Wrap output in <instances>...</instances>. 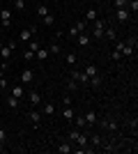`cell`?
Wrapping results in <instances>:
<instances>
[{
    "mask_svg": "<svg viewBox=\"0 0 138 154\" xmlns=\"http://www.w3.org/2000/svg\"><path fill=\"white\" fill-rule=\"evenodd\" d=\"M104 30H106V26H104V21L99 19H94V32H92V37H97V39H104Z\"/></svg>",
    "mask_w": 138,
    "mask_h": 154,
    "instance_id": "6da1fadb",
    "label": "cell"
},
{
    "mask_svg": "<svg viewBox=\"0 0 138 154\" xmlns=\"http://www.w3.org/2000/svg\"><path fill=\"white\" fill-rule=\"evenodd\" d=\"M19 81H21L23 85L32 83V81H35V71H32V69H23V71L19 74Z\"/></svg>",
    "mask_w": 138,
    "mask_h": 154,
    "instance_id": "7a4b0ae2",
    "label": "cell"
},
{
    "mask_svg": "<svg viewBox=\"0 0 138 154\" xmlns=\"http://www.w3.org/2000/svg\"><path fill=\"white\" fill-rule=\"evenodd\" d=\"M9 23H12V12L9 9H0V26L9 28Z\"/></svg>",
    "mask_w": 138,
    "mask_h": 154,
    "instance_id": "3957f363",
    "label": "cell"
},
{
    "mask_svg": "<svg viewBox=\"0 0 138 154\" xmlns=\"http://www.w3.org/2000/svg\"><path fill=\"white\" fill-rule=\"evenodd\" d=\"M72 78L78 85H87V81H90V76H85V71H72Z\"/></svg>",
    "mask_w": 138,
    "mask_h": 154,
    "instance_id": "277c9868",
    "label": "cell"
},
{
    "mask_svg": "<svg viewBox=\"0 0 138 154\" xmlns=\"http://www.w3.org/2000/svg\"><path fill=\"white\" fill-rule=\"evenodd\" d=\"M28 120H30V124H32V127H39L41 113H39V110H28Z\"/></svg>",
    "mask_w": 138,
    "mask_h": 154,
    "instance_id": "5b68a950",
    "label": "cell"
},
{
    "mask_svg": "<svg viewBox=\"0 0 138 154\" xmlns=\"http://www.w3.org/2000/svg\"><path fill=\"white\" fill-rule=\"evenodd\" d=\"M28 101H30V106H39L41 103V94L37 90H30L28 92Z\"/></svg>",
    "mask_w": 138,
    "mask_h": 154,
    "instance_id": "8992f818",
    "label": "cell"
},
{
    "mask_svg": "<svg viewBox=\"0 0 138 154\" xmlns=\"http://www.w3.org/2000/svg\"><path fill=\"white\" fill-rule=\"evenodd\" d=\"M115 19H118V21H129V19H131V12H129L127 7H122V9H115Z\"/></svg>",
    "mask_w": 138,
    "mask_h": 154,
    "instance_id": "52a82bcc",
    "label": "cell"
},
{
    "mask_svg": "<svg viewBox=\"0 0 138 154\" xmlns=\"http://www.w3.org/2000/svg\"><path fill=\"white\" fill-rule=\"evenodd\" d=\"M35 58L39 60V62H44V60H48V58H51V53H48V48H41V46H39V48L35 51Z\"/></svg>",
    "mask_w": 138,
    "mask_h": 154,
    "instance_id": "ba28073f",
    "label": "cell"
},
{
    "mask_svg": "<svg viewBox=\"0 0 138 154\" xmlns=\"http://www.w3.org/2000/svg\"><path fill=\"white\" fill-rule=\"evenodd\" d=\"M74 115H76V110H74L72 106H65V108H62V117H65L67 122H72V120H74Z\"/></svg>",
    "mask_w": 138,
    "mask_h": 154,
    "instance_id": "9c48e42d",
    "label": "cell"
},
{
    "mask_svg": "<svg viewBox=\"0 0 138 154\" xmlns=\"http://www.w3.org/2000/svg\"><path fill=\"white\" fill-rule=\"evenodd\" d=\"M74 143H76L78 147H87V136L83 134V131H78V136L74 138Z\"/></svg>",
    "mask_w": 138,
    "mask_h": 154,
    "instance_id": "30bf717a",
    "label": "cell"
},
{
    "mask_svg": "<svg viewBox=\"0 0 138 154\" xmlns=\"http://www.w3.org/2000/svg\"><path fill=\"white\" fill-rule=\"evenodd\" d=\"M85 122H87V127H92V124H97V113H94V110H87L85 115Z\"/></svg>",
    "mask_w": 138,
    "mask_h": 154,
    "instance_id": "8fae6325",
    "label": "cell"
},
{
    "mask_svg": "<svg viewBox=\"0 0 138 154\" xmlns=\"http://www.w3.org/2000/svg\"><path fill=\"white\" fill-rule=\"evenodd\" d=\"M9 94L16 97V99H23V88H21V85H14V88H9Z\"/></svg>",
    "mask_w": 138,
    "mask_h": 154,
    "instance_id": "7c38bea8",
    "label": "cell"
},
{
    "mask_svg": "<svg viewBox=\"0 0 138 154\" xmlns=\"http://www.w3.org/2000/svg\"><path fill=\"white\" fill-rule=\"evenodd\" d=\"M60 152H62V154H72L74 152V145H72V143H60Z\"/></svg>",
    "mask_w": 138,
    "mask_h": 154,
    "instance_id": "4fadbf2b",
    "label": "cell"
},
{
    "mask_svg": "<svg viewBox=\"0 0 138 154\" xmlns=\"http://www.w3.org/2000/svg\"><path fill=\"white\" fill-rule=\"evenodd\" d=\"M76 39H78V46H83V48H87V46H90V37H87V35H83V32H81Z\"/></svg>",
    "mask_w": 138,
    "mask_h": 154,
    "instance_id": "5bb4252c",
    "label": "cell"
},
{
    "mask_svg": "<svg viewBox=\"0 0 138 154\" xmlns=\"http://www.w3.org/2000/svg\"><path fill=\"white\" fill-rule=\"evenodd\" d=\"M9 55H12V48H9V46H2V48H0V58H2V62H7Z\"/></svg>",
    "mask_w": 138,
    "mask_h": 154,
    "instance_id": "9a60e30c",
    "label": "cell"
},
{
    "mask_svg": "<svg viewBox=\"0 0 138 154\" xmlns=\"http://www.w3.org/2000/svg\"><path fill=\"white\" fill-rule=\"evenodd\" d=\"M41 113H44V115H53V113H55V103L46 101V103H44V110H41Z\"/></svg>",
    "mask_w": 138,
    "mask_h": 154,
    "instance_id": "2e32d148",
    "label": "cell"
},
{
    "mask_svg": "<svg viewBox=\"0 0 138 154\" xmlns=\"http://www.w3.org/2000/svg\"><path fill=\"white\" fill-rule=\"evenodd\" d=\"M87 85H92V88H99V85H101V76H99V74H94V76H90V81H87Z\"/></svg>",
    "mask_w": 138,
    "mask_h": 154,
    "instance_id": "e0dca14e",
    "label": "cell"
},
{
    "mask_svg": "<svg viewBox=\"0 0 138 154\" xmlns=\"http://www.w3.org/2000/svg\"><path fill=\"white\" fill-rule=\"evenodd\" d=\"M74 120H76V127H78V129L87 127V122H85V117H83V115H74Z\"/></svg>",
    "mask_w": 138,
    "mask_h": 154,
    "instance_id": "ac0fdd59",
    "label": "cell"
},
{
    "mask_svg": "<svg viewBox=\"0 0 138 154\" xmlns=\"http://www.w3.org/2000/svg\"><path fill=\"white\" fill-rule=\"evenodd\" d=\"M19 101L21 99H16V97H12V94L7 97V106H9V108H19Z\"/></svg>",
    "mask_w": 138,
    "mask_h": 154,
    "instance_id": "d6986e66",
    "label": "cell"
},
{
    "mask_svg": "<svg viewBox=\"0 0 138 154\" xmlns=\"http://www.w3.org/2000/svg\"><path fill=\"white\" fill-rule=\"evenodd\" d=\"M21 42H30V39H32V32H30V28H28V30H21Z\"/></svg>",
    "mask_w": 138,
    "mask_h": 154,
    "instance_id": "ffe728a7",
    "label": "cell"
},
{
    "mask_svg": "<svg viewBox=\"0 0 138 154\" xmlns=\"http://www.w3.org/2000/svg\"><path fill=\"white\" fill-rule=\"evenodd\" d=\"M83 71H85V76H94V74H97V67H94V64H85V69H83Z\"/></svg>",
    "mask_w": 138,
    "mask_h": 154,
    "instance_id": "44dd1931",
    "label": "cell"
},
{
    "mask_svg": "<svg viewBox=\"0 0 138 154\" xmlns=\"http://www.w3.org/2000/svg\"><path fill=\"white\" fill-rule=\"evenodd\" d=\"M67 90H69V92H76V90H78V83H76L74 78H69V81H67Z\"/></svg>",
    "mask_w": 138,
    "mask_h": 154,
    "instance_id": "7402d4cb",
    "label": "cell"
},
{
    "mask_svg": "<svg viewBox=\"0 0 138 154\" xmlns=\"http://www.w3.org/2000/svg\"><path fill=\"white\" fill-rule=\"evenodd\" d=\"M48 53H51V55H58V53H60V44H58V42H53V44L48 46Z\"/></svg>",
    "mask_w": 138,
    "mask_h": 154,
    "instance_id": "603a6c76",
    "label": "cell"
},
{
    "mask_svg": "<svg viewBox=\"0 0 138 154\" xmlns=\"http://www.w3.org/2000/svg\"><path fill=\"white\" fill-rule=\"evenodd\" d=\"M14 9H16V12H23V9H26V0H14Z\"/></svg>",
    "mask_w": 138,
    "mask_h": 154,
    "instance_id": "cb8c5ba5",
    "label": "cell"
},
{
    "mask_svg": "<svg viewBox=\"0 0 138 154\" xmlns=\"http://www.w3.org/2000/svg\"><path fill=\"white\" fill-rule=\"evenodd\" d=\"M55 23V14H46L44 16V26H53Z\"/></svg>",
    "mask_w": 138,
    "mask_h": 154,
    "instance_id": "d4e9b609",
    "label": "cell"
},
{
    "mask_svg": "<svg viewBox=\"0 0 138 154\" xmlns=\"http://www.w3.org/2000/svg\"><path fill=\"white\" fill-rule=\"evenodd\" d=\"M37 14H39L41 19H44L46 14H51V12H48V7H46V5H39V7H37Z\"/></svg>",
    "mask_w": 138,
    "mask_h": 154,
    "instance_id": "484cf974",
    "label": "cell"
},
{
    "mask_svg": "<svg viewBox=\"0 0 138 154\" xmlns=\"http://www.w3.org/2000/svg\"><path fill=\"white\" fill-rule=\"evenodd\" d=\"M104 39H115V30H113V28H106L104 30Z\"/></svg>",
    "mask_w": 138,
    "mask_h": 154,
    "instance_id": "4316f807",
    "label": "cell"
},
{
    "mask_svg": "<svg viewBox=\"0 0 138 154\" xmlns=\"http://www.w3.org/2000/svg\"><path fill=\"white\" fill-rule=\"evenodd\" d=\"M23 60H26V62L35 60V51H30V48H28V51H23Z\"/></svg>",
    "mask_w": 138,
    "mask_h": 154,
    "instance_id": "83f0119b",
    "label": "cell"
},
{
    "mask_svg": "<svg viewBox=\"0 0 138 154\" xmlns=\"http://www.w3.org/2000/svg\"><path fill=\"white\" fill-rule=\"evenodd\" d=\"M85 19L87 21H94V19H97V9H87V12H85Z\"/></svg>",
    "mask_w": 138,
    "mask_h": 154,
    "instance_id": "f1b7e54d",
    "label": "cell"
},
{
    "mask_svg": "<svg viewBox=\"0 0 138 154\" xmlns=\"http://www.w3.org/2000/svg\"><path fill=\"white\" fill-rule=\"evenodd\" d=\"M65 60H67V64H76V55H74V53H67Z\"/></svg>",
    "mask_w": 138,
    "mask_h": 154,
    "instance_id": "f546056e",
    "label": "cell"
},
{
    "mask_svg": "<svg viewBox=\"0 0 138 154\" xmlns=\"http://www.w3.org/2000/svg\"><path fill=\"white\" fill-rule=\"evenodd\" d=\"M92 143H94V145H97V147H101V145H104V140H101V136H92Z\"/></svg>",
    "mask_w": 138,
    "mask_h": 154,
    "instance_id": "4dcf8cb0",
    "label": "cell"
},
{
    "mask_svg": "<svg viewBox=\"0 0 138 154\" xmlns=\"http://www.w3.org/2000/svg\"><path fill=\"white\" fill-rule=\"evenodd\" d=\"M127 5H129V0H115V9H122Z\"/></svg>",
    "mask_w": 138,
    "mask_h": 154,
    "instance_id": "1f68e13d",
    "label": "cell"
},
{
    "mask_svg": "<svg viewBox=\"0 0 138 154\" xmlns=\"http://www.w3.org/2000/svg\"><path fill=\"white\" fill-rule=\"evenodd\" d=\"M39 42H37V39H30V51H37V48H39Z\"/></svg>",
    "mask_w": 138,
    "mask_h": 154,
    "instance_id": "d6a6232c",
    "label": "cell"
},
{
    "mask_svg": "<svg viewBox=\"0 0 138 154\" xmlns=\"http://www.w3.org/2000/svg\"><path fill=\"white\" fill-rule=\"evenodd\" d=\"M111 58H113V60H115V62H118V60H122V53H120V51H118V48H115V51H113V53H111Z\"/></svg>",
    "mask_w": 138,
    "mask_h": 154,
    "instance_id": "836d02e7",
    "label": "cell"
},
{
    "mask_svg": "<svg viewBox=\"0 0 138 154\" xmlns=\"http://www.w3.org/2000/svg\"><path fill=\"white\" fill-rule=\"evenodd\" d=\"M5 138H7V136H5V129H0V149H5V147H2V145H5Z\"/></svg>",
    "mask_w": 138,
    "mask_h": 154,
    "instance_id": "e575fe53",
    "label": "cell"
},
{
    "mask_svg": "<svg viewBox=\"0 0 138 154\" xmlns=\"http://www.w3.org/2000/svg\"><path fill=\"white\" fill-rule=\"evenodd\" d=\"M76 30H78V32L85 30V21H78V23H76Z\"/></svg>",
    "mask_w": 138,
    "mask_h": 154,
    "instance_id": "d590c367",
    "label": "cell"
},
{
    "mask_svg": "<svg viewBox=\"0 0 138 154\" xmlns=\"http://www.w3.org/2000/svg\"><path fill=\"white\" fill-rule=\"evenodd\" d=\"M69 35H72V37H78L81 32H78V30H76V26H72V28H69Z\"/></svg>",
    "mask_w": 138,
    "mask_h": 154,
    "instance_id": "8d00e7d4",
    "label": "cell"
},
{
    "mask_svg": "<svg viewBox=\"0 0 138 154\" xmlns=\"http://www.w3.org/2000/svg\"><path fill=\"white\" fill-rule=\"evenodd\" d=\"M62 106H72V97H69V94H67L65 99H62Z\"/></svg>",
    "mask_w": 138,
    "mask_h": 154,
    "instance_id": "74e56055",
    "label": "cell"
},
{
    "mask_svg": "<svg viewBox=\"0 0 138 154\" xmlns=\"http://www.w3.org/2000/svg\"><path fill=\"white\" fill-rule=\"evenodd\" d=\"M0 88H2V90H7V88H9V83H7V78H0Z\"/></svg>",
    "mask_w": 138,
    "mask_h": 154,
    "instance_id": "f35d334b",
    "label": "cell"
},
{
    "mask_svg": "<svg viewBox=\"0 0 138 154\" xmlns=\"http://www.w3.org/2000/svg\"><path fill=\"white\" fill-rule=\"evenodd\" d=\"M0 78H5V69L2 67H0Z\"/></svg>",
    "mask_w": 138,
    "mask_h": 154,
    "instance_id": "ab89813d",
    "label": "cell"
},
{
    "mask_svg": "<svg viewBox=\"0 0 138 154\" xmlns=\"http://www.w3.org/2000/svg\"><path fill=\"white\" fill-rule=\"evenodd\" d=\"M2 46H5V44H2V39H0V48H2Z\"/></svg>",
    "mask_w": 138,
    "mask_h": 154,
    "instance_id": "60d3db41",
    "label": "cell"
},
{
    "mask_svg": "<svg viewBox=\"0 0 138 154\" xmlns=\"http://www.w3.org/2000/svg\"><path fill=\"white\" fill-rule=\"evenodd\" d=\"M97 2H99V0H97Z\"/></svg>",
    "mask_w": 138,
    "mask_h": 154,
    "instance_id": "b9f144b4",
    "label": "cell"
}]
</instances>
